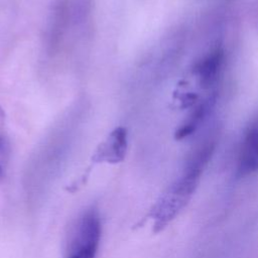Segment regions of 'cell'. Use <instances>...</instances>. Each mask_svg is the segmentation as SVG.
<instances>
[{
    "label": "cell",
    "mask_w": 258,
    "mask_h": 258,
    "mask_svg": "<svg viewBox=\"0 0 258 258\" xmlns=\"http://www.w3.org/2000/svg\"><path fill=\"white\" fill-rule=\"evenodd\" d=\"M216 104V94L213 92L208 98H206L203 102H201L192 112L187 116V118L183 121V123L179 126V128L175 132L176 139H182L187 137L192 132L197 130V128L203 123V121L207 118L210 112L213 110Z\"/></svg>",
    "instance_id": "cell-6"
},
{
    "label": "cell",
    "mask_w": 258,
    "mask_h": 258,
    "mask_svg": "<svg viewBox=\"0 0 258 258\" xmlns=\"http://www.w3.org/2000/svg\"><path fill=\"white\" fill-rule=\"evenodd\" d=\"M101 234L98 210L94 207L84 210L71 227L64 258H97Z\"/></svg>",
    "instance_id": "cell-2"
},
{
    "label": "cell",
    "mask_w": 258,
    "mask_h": 258,
    "mask_svg": "<svg viewBox=\"0 0 258 258\" xmlns=\"http://www.w3.org/2000/svg\"><path fill=\"white\" fill-rule=\"evenodd\" d=\"M214 150L213 145L200 143L189 154L180 176L168 186L152 207L149 217L154 221L155 233L163 230L185 208Z\"/></svg>",
    "instance_id": "cell-1"
},
{
    "label": "cell",
    "mask_w": 258,
    "mask_h": 258,
    "mask_svg": "<svg viewBox=\"0 0 258 258\" xmlns=\"http://www.w3.org/2000/svg\"><path fill=\"white\" fill-rule=\"evenodd\" d=\"M224 58V49L221 46H217L197 61L194 66V74L197 76L202 88L209 89L215 85L221 74Z\"/></svg>",
    "instance_id": "cell-4"
},
{
    "label": "cell",
    "mask_w": 258,
    "mask_h": 258,
    "mask_svg": "<svg viewBox=\"0 0 258 258\" xmlns=\"http://www.w3.org/2000/svg\"><path fill=\"white\" fill-rule=\"evenodd\" d=\"M127 147V133L126 129L119 127L115 129L107 141L100 145L99 149L93 156L96 162L106 161L109 163H117L123 160Z\"/></svg>",
    "instance_id": "cell-5"
},
{
    "label": "cell",
    "mask_w": 258,
    "mask_h": 258,
    "mask_svg": "<svg viewBox=\"0 0 258 258\" xmlns=\"http://www.w3.org/2000/svg\"><path fill=\"white\" fill-rule=\"evenodd\" d=\"M1 172H2V168H1V166H0V174H1Z\"/></svg>",
    "instance_id": "cell-7"
},
{
    "label": "cell",
    "mask_w": 258,
    "mask_h": 258,
    "mask_svg": "<svg viewBox=\"0 0 258 258\" xmlns=\"http://www.w3.org/2000/svg\"><path fill=\"white\" fill-rule=\"evenodd\" d=\"M258 170V118L247 129L240 148L236 175L244 177Z\"/></svg>",
    "instance_id": "cell-3"
}]
</instances>
